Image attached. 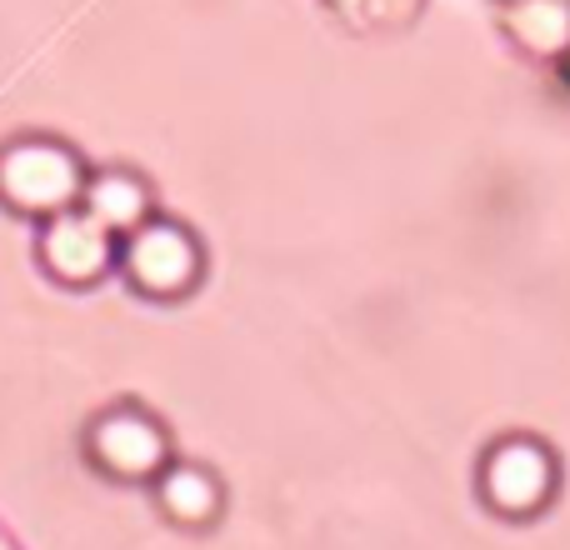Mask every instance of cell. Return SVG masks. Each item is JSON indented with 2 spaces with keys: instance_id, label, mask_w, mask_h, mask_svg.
<instances>
[{
  "instance_id": "obj_6",
  "label": "cell",
  "mask_w": 570,
  "mask_h": 550,
  "mask_svg": "<svg viewBox=\"0 0 570 550\" xmlns=\"http://www.w3.org/2000/svg\"><path fill=\"white\" fill-rule=\"evenodd\" d=\"M156 495L170 521L180 526H210L220 515V481L200 465H166L156 481Z\"/></svg>"
},
{
  "instance_id": "obj_7",
  "label": "cell",
  "mask_w": 570,
  "mask_h": 550,
  "mask_svg": "<svg viewBox=\"0 0 570 550\" xmlns=\"http://www.w3.org/2000/svg\"><path fill=\"white\" fill-rule=\"evenodd\" d=\"M511 26L531 50H566L570 46V0H515Z\"/></svg>"
},
{
  "instance_id": "obj_5",
  "label": "cell",
  "mask_w": 570,
  "mask_h": 550,
  "mask_svg": "<svg viewBox=\"0 0 570 550\" xmlns=\"http://www.w3.org/2000/svg\"><path fill=\"white\" fill-rule=\"evenodd\" d=\"M46 261L66 281H96L110 266V236L96 216H66L46 236Z\"/></svg>"
},
{
  "instance_id": "obj_1",
  "label": "cell",
  "mask_w": 570,
  "mask_h": 550,
  "mask_svg": "<svg viewBox=\"0 0 570 550\" xmlns=\"http://www.w3.org/2000/svg\"><path fill=\"white\" fill-rule=\"evenodd\" d=\"M90 461L120 481H150L170 465V441L146 411H106L86 435Z\"/></svg>"
},
{
  "instance_id": "obj_3",
  "label": "cell",
  "mask_w": 570,
  "mask_h": 550,
  "mask_svg": "<svg viewBox=\"0 0 570 550\" xmlns=\"http://www.w3.org/2000/svg\"><path fill=\"white\" fill-rule=\"evenodd\" d=\"M130 281L150 295H176L200 275V251L180 226H146L126 251Z\"/></svg>"
},
{
  "instance_id": "obj_4",
  "label": "cell",
  "mask_w": 570,
  "mask_h": 550,
  "mask_svg": "<svg viewBox=\"0 0 570 550\" xmlns=\"http://www.w3.org/2000/svg\"><path fill=\"white\" fill-rule=\"evenodd\" d=\"M0 186H6V196L16 200V206L50 210V206H66L80 190V170H76V160L56 146H20L16 156L0 166Z\"/></svg>"
},
{
  "instance_id": "obj_2",
  "label": "cell",
  "mask_w": 570,
  "mask_h": 550,
  "mask_svg": "<svg viewBox=\"0 0 570 550\" xmlns=\"http://www.w3.org/2000/svg\"><path fill=\"white\" fill-rule=\"evenodd\" d=\"M481 485H485V501H491L495 511L531 515V511H541V505L551 501L556 461H551V451H546L541 441L515 435V441H501L491 451V461H485V471H481Z\"/></svg>"
},
{
  "instance_id": "obj_8",
  "label": "cell",
  "mask_w": 570,
  "mask_h": 550,
  "mask_svg": "<svg viewBox=\"0 0 570 550\" xmlns=\"http://www.w3.org/2000/svg\"><path fill=\"white\" fill-rule=\"evenodd\" d=\"M90 216L100 220V226H136L140 216H146V190L136 186V180H126V176H106L96 190H90Z\"/></svg>"
}]
</instances>
